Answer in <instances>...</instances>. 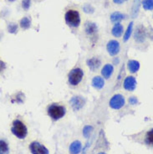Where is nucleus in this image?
<instances>
[{"instance_id": "nucleus-6", "label": "nucleus", "mask_w": 153, "mask_h": 154, "mask_svg": "<svg viewBox=\"0 0 153 154\" xmlns=\"http://www.w3.org/2000/svg\"><path fill=\"white\" fill-rule=\"evenodd\" d=\"M29 150L32 154H49V150L38 142H33L29 145Z\"/></svg>"}, {"instance_id": "nucleus-7", "label": "nucleus", "mask_w": 153, "mask_h": 154, "mask_svg": "<svg viewBox=\"0 0 153 154\" xmlns=\"http://www.w3.org/2000/svg\"><path fill=\"white\" fill-rule=\"evenodd\" d=\"M106 49L111 56H117L120 52V44L117 40H110L107 43Z\"/></svg>"}, {"instance_id": "nucleus-14", "label": "nucleus", "mask_w": 153, "mask_h": 154, "mask_svg": "<svg viewBox=\"0 0 153 154\" xmlns=\"http://www.w3.org/2000/svg\"><path fill=\"white\" fill-rule=\"evenodd\" d=\"M123 33V26L120 23H117L116 25L113 26L112 30H111V34L113 36L119 38L121 36Z\"/></svg>"}, {"instance_id": "nucleus-23", "label": "nucleus", "mask_w": 153, "mask_h": 154, "mask_svg": "<svg viewBox=\"0 0 153 154\" xmlns=\"http://www.w3.org/2000/svg\"><path fill=\"white\" fill-rule=\"evenodd\" d=\"M92 130H93V127H91V126H86L85 127H84V129H83V135L86 138H88L90 135H91V133L92 132Z\"/></svg>"}, {"instance_id": "nucleus-1", "label": "nucleus", "mask_w": 153, "mask_h": 154, "mask_svg": "<svg viewBox=\"0 0 153 154\" xmlns=\"http://www.w3.org/2000/svg\"><path fill=\"white\" fill-rule=\"evenodd\" d=\"M11 131H12L13 134L16 136L19 139H24L28 134V129L26 126L19 120L13 121Z\"/></svg>"}, {"instance_id": "nucleus-27", "label": "nucleus", "mask_w": 153, "mask_h": 154, "mask_svg": "<svg viewBox=\"0 0 153 154\" xmlns=\"http://www.w3.org/2000/svg\"><path fill=\"white\" fill-rule=\"evenodd\" d=\"M124 0H113V2L117 4H121Z\"/></svg>"}, {"instance_id": "nucleus-12", "label": "nucleus", "mask_w": 153, "mask_h": 154, "mask_svg": "<svg viewBox=\"0 0 153 154\" xmlns=\"http://www.w3.org/2000/svg\"><path fill=\"white\" fill-rule=\"evenodd\" d=\"M113 70H114V68L112 66V65L106 64V65H105L102 70H101V75L105 79H109L113 73Z\"/></svg>"}, {"instance_id": "nucleus-19", "label": "nucleus", "mask_w": 153, "mask_h": 154, "mask_svg": "<svg viewBox=\"0 0 153 154\" xmlns=\"http://www.w3.org/2000/svg\"><path fill=\"white\" fill-rule=\"evenodd\" d=\"M145 141H146V143L147 145H150V146L153 147V129L147 131Z\"/></svg>"}, {"instance_id": "nucleus-13", "label": "nucleus", "mask_w": 153, "mask_h": 154, "mask_svg": "<svg viewBox=\"0 0 153 154\" xmlns=\"http://www.w3.org/2000/svg\"><path fill=\"white\" fill-rule=\"evenodd\" d=\"M71 105L75 111L80 110V108L84 105V101L79 96H74L73 98L70 100Z\"/></svg>"}, {"instance_id": "nucleus-2", "label": "nucleus", "mask_w": 153, "mask_h": 154, "mask_svg": "<svg viewBox=\"0 0 153 154\" xmlns=\"http://www.w3.org/2000/svg\"><path fill=\"white\" fill-rule=\"evenodd\" d=\"M65 19L66 24L69 26L73 27V28L78 27L80 24V13L78 11L74 10V9L68 10L67 12L65 13Z\"/></svg>"}, {"instance_id": "nucleus-9", "label": "nucleus", "mask_w": 153, "mask_h": 154, "mask_svg": "<svg viewBox=\"0 0 153 154\" xmlns=\"http://www.w3.org/2000/svg\"><path fill=\"white\" fill-rule=\"evenodd\" d=\"M100 64H101L100 60L98 57H95V56L92 57L87 60V65L91 69V71H95L96 70H98L100 66Z\"/></svg>"}, {"instance_id": "nucleus-8", "label": "nucleus", "mask_w": 153, "mask_h": 154, "mask_svg": "<svg viewBox=\"0 0 153 154\" xmlns=\"http://www.w3.org/2000/svg\"><path fill=\"white\" fill-rule=\"evenodd\" d=\"M123 86H124V88L126 91H134L135 86H136V80H135V77H133V76H127L125 79V80H124Z\"/></svg>"}, {"instance_id": "nucleus-4", "label": "nucleus", "mask_w": 153, "mask_h": 154, "mask_svg": "<svg viewBox=\"0 0 153 154\" xmlns=\"http://www.w3.org/2000/svg\"><path fill=\"white\" fill-rule=\"evenodd\" d=\"M84 76L83 70L80 68H74L73 69L68 75L69 83L71 86H77L80 83Z\"/></svg>"}, {"instance_id": "nucleus-17", "label": "nucleus", "mask_w": 153, "mask_h": 154, "mask_svg": "<svg viewBox=\"0 0 153 154\" xmlns=\"http://www.w3.org/2000/svg\"><path fill=\"white\" fill-rule=\"evenodd\" d=\"M126 19L125 15L120 12H114L110 15V21L112 23H119L121 20Z\"/></svg>"}, {"instance_id": "nucleus-18", "label": "nucleus", "mask_w": 153, "mask_h": 154, "mask_svg": "<svg viewBox=\"0 0 153 154\" xmlns=\"http://www.w3.org/2000/svg\"><path fill=\"white\" fill-rule=\"evenodd\" d=\"M31 26V19L28 17H24L20 20V27L24 30H28Z\"/></svg>"}, {"instance_id": "nucleus-22", "label": "nucleus", "mask_w": 153, "mask_h": 154, "mask_svg": "<svg viewBox=\"0 0 153 154\" xmlns=\"http://www.w3.org/2000/svg\"><path fill=\"white\" fill-rule=\"evenodd\" d=\"M8 146L6 142L3 140L0 141V154H8Z\"/></svg>"}, {"instance_id": "nucleus-11", "label": "nucleus", "mask_w": 153, "mask_h": 154, "mask_svg": "<svg viewBox=\"0 0 153 154\" xmlns=\"http://www.w3.org/2000/svg\"><path fill=\"white\" fill-rule=\"evenodd\" d=\"M92 86L94 87L95 89H97V90H100L104 87L105 81L104 79L100 76H95L91 81Z\"/></svg>"}, {"instance_id": "nucleus-21", "label": "nucleus", "mask_w": 153, "mask_h": 154, "mask_svg": "<svg viewBox=\"0 0 153 154\" xmlns=\"http://www.w3.org/2000/svg\"><path fill=\"white\" fill-rule=\"evenodd\" d=\"M132 27H133V22H131L130 25H128V27H127V30H126V33H125L124 38H123L124 41H127L129 39V38H130L131 34V32H132Z\"/></svg>"}, {"instance_id": "nucleus-25", "label": "nucleus", "mask_w": 153, "mask_h": 154, "mask_svg": "<svg viewBox=\"0 0 153 154\" xmlns=\"http://www.w3.org/2000/svg\"><path fill=\"white\" fill-rule=\"evenodd\" d=\"M31 1L30 0H23L22 1V8L25 9V11L29 10V8H30Z\"/></svg>"}, {"instance_id": "nucleus-28", "label": "nucleus", "mask_w": 153, "mask_h": 154, "mask_svg": "<svg viewBox=\"0 0 153 154\" xmlns=\"http://www.w3.org/2000/svg\"><path fill=\"white\" fill-rule=\"evenodd\" d=\"M8 1H9V2H14L15 0H8Z\"/></svg>"}, {"instance_id": "nucleus-16", "label": "nucleus", "mask_w": 153, "mask_h": 154, "mask_svg": "<svg viewBox=\"0 0 153 154\" xmlns=\"http://www.w3.org/2000/svg\"><path fill=\"white\" fill-rule=\"evenodd\" d=\"M85 30L86 32L88 34H94L96 31H97V26L95 25L94 23L91 22H87L85 25Z\"/></svg>"}, {"instance_id": "nucleus-3", "label": "nucleus", "mask_w": 153, "mask_h": 154, "mask_svg": "<svg viewBox=\"0 0 153 154\" xmlns=\"http://www.w3.org/2000/svg\"><path fill=\"white\" fill-rule=\"evenodd\" d=\"M48 114L53 120H59L65 115V108L63 105L52 104L48 108Z\"/></svg>"}, {"instance_id": "nucleus-24", "label": "nucleus", "mask_w": 153, "mask_h": 154, "mask_svg": "<svg viewBox=\"0 0 153 154\" xmlns=\"http://www.w3.org/2000/svg\"><path fill=\"white\" fill-rule=\"evenodd\" d=\"M8 30L11 34L17 32V30H18V25H16L15 23H9L8 25Z\"/></svg>"}, {"instance_id": "nucleus-29", "label": "nucleus", "mask_w": 153, "mask_h": 154, "mask_svg": "<svg viewBox=\"0 0 153 154\" xmlns=\"http://www.w3.org/2000/svg\"><path fill=\"white\" fill-rule=\"evenodd\" d=\"M98 154H105V153H100Z\"/></svg>"}, {"instance_id": "nucleus-20", "label": "nucleus", "mask_w": 153, "mask_h": 154, "mask_svg": "<svg viewBox=\"0 0 153 154\" xmlns=\"http://www.w3.org/2000/svg\"><path fill=\"white\" fill-rule=\"evenodd\" d=\"M142 6L145 10H153V0H143Z\"/></svg>"}, {"instance_id": "nucleus-26", "label": "nucleus", "mask_w": 153, "mask_h": 154, "mask_svg": "<svg viewBox=\"0 0 153 154\" xmlns=\"http://www.w3.org/2000/svg\"><path fill=\"white\" fill-rule=\"evenodd\" d=\"M137 99L135 98V96H131V97H130L129 98V103L131 104V105H135V104H137Z\"/></svg>"}, {"instance_id": "nucleus-15", "label": "nucleus", "mask_w": 153, "mask_h": 154, "mask_svg": "<svg viewBox=\"0 0 153 154\" xmlns=\"http://www.w3.org/2000/svg\"><path fill=\"white\" fill-rule=\"evenodd\" d=\"M140 68V64L136 60H129L127 62V69L131 73H135Z\"/></svg>"}, {"instance_id": "nucleus-5", "label": "nucleus", "mask_w": 153, "mask_h": 154, "mask_svg": "<svg viewBox=\"0 0 153 154\" xmlns=\"http://www.w3.org/2000/svg\"><path fill=\"white\" fill-rule=\"evenodd\" d=\"M109 105L112 109H115V110L121 109L123 105H125V98L122 95L117 94L111 97L110 102H109Z\"/></svg>"}, {"instance_id": "nucleus-10", "label": "nucleus", "mask_w": 153, "mask_h": 154, "mask_svg": "<svg viewBox=\"0 0 153 154\" xmlns=\"http://www.w3.org/2000/svg\"><path fill=\"white\" fill-rule=\"evenodd\" d=\"M81 148H82V145H81V142L80 141H74L73 142L69 148V153L70 154H79L81 151Z\"/></svg>"}]
</instances>
